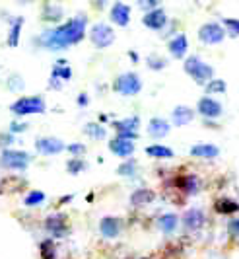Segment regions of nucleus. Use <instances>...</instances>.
Here are the masks:
<instances>
[{
    "instance_id": "nucleus-5",
    "label": "nucleus",
    "mask_w": 239,
    "mask_h": 259,
    "mask_svg": "<svg viewBox=\"0 0 239 259\" xmlns=\"http://www.w3.org/2000/svg\"><path fill=\"white\" fill-rule=\"evenodd\" d=\"M31 162V156L24 152V150H14V148H8V150H2L0 154V164L6 169H14V171H24L27 169Z\"/></svg>"
},
{
    "instance_id": "nucleus-35",
    "label": "nucleus",
    "mask_w": 239,
    "mask_h": 259,
    "mask_svg": "<svg viewBox=\"0 0 239 259\" xmlns=\"http://www.w3.org/2000/svg\"><path fill=\"white\" fill-rule=\"evenodd\" d=\"M222 26L226 29V33H229L231 37H237L239 35V20L237 18H224Z\"/></svg>"
},
{
    "instance_id": "nucleus-31",
    "label": "nucleus",
    "mask_w": 239,
    "mask_h": 259,
    "mask_svg": "<svg viewBox=\"0 0 239 259\" xmlns=\"http://www.w3.org/2000/svg\"><path fill=\"white\" fill-rule=\"evenodd\" d=\"M39 251H41V259H54L56 257V247H54V242L51 238H47V240H43L39 246Z\"/></svg>"
},
{
    "instance_id": "nucleus-36",
    "label": "nucleus",
    "mask_w": 239,
    "mask_h": 259,
    "mask_svg": "<svg viewBox=\"0 0 239 259\" xmlns=\"http://www.w3.org/2000/svg\"><path fill=\"white\" fill-rule=\"evenodd\" d=\"M167 66V61L163 59V57H159V55H150L148 57V68H152V70H161V68H165Z\"/></svg>"
},
{
    "instance_id": "nucleus-17",
    "label": "nucleus",
    "mask_w": 239,
    "mask_h": 259,
    "mask_svg": "<svg viewBox=\"0 0 239 259\" xmlns=\"http://www.w3.org/2000/svg\"><path fill=\"white\" fill-rule=\"evenodd\" d=\"M167 49H169L171 57H175V59H185L187 51H189V37H187L185 33H177L167 43Z\"/></svg>"
},
{
    "instance_id": "nucleus-15",
    "label": "nucleus",
    "mask_w": 239,
    "mask_h": 259,
    "mask_svg": "<svg viewBox=\"0 0 239 259\" xmlns=\"http://www.w3.org/2000/svg\"><path fill=\"white\" fill-rule=\"evenodd\" d=\"M109 150L115 156L123 158V160H129V158H133V154H134V143L133 141H125V139L115 137V139L109 141Z\"/></svg>"
},
{
    "instance_id": "nucleus-42",
    "label": "nucleus",
    "mask_w": 239,
    "mask_h": 259,
    "mask_svg": "<svg viewBox=\"0 0 239 259\" xmlns=\"http://www.w3.org/2000/svg\"><path fill=\"white\" fill-rule=\"evenodd\" d=\"M227 230H229V234H231V236H237V238H239V219L229 221V224H227Z\"/></svg>"
},
{
    "instance_id": "nucleus-30",
    "label": "nucleus",
    "mask_w": 239,
    "mask_h": 259,
    "mask_svg": "<svg viewBox=\"0 0 239 259\" xmlns=\"http://www.w3.org/2000/svg\"><path fill=\"white\" fill-rule=\"evenodd\" d=\"M43 203H45V193L39 191V189H31L26 195V199H24V205L26 207H39Z\"/></svg>"
},
{
    "instance_id": "nucleus-37",
    "label": "nucleus",
    "mask_w": 239,
    "mask_h": 259,
    "mask_svg": "<svg viewBox=\"0 0 239 259\" xmlns=\"http://www.w3.org/2000/svg\"><path fill=\"white\" fill-rule=\"evenodd\" d=\"M67 150L72 154V158H82V156L86 154V144H82V143H72V144H68L67 146Z\"/></svg>"
},
{
    "instance_id": "nucleus-3",
    "label": "nucleus",
    "mask_w": 239,
    "mask_h": 259,
    "mask_svg": "<svg viewBox=\"0 0 239 259\" xmlns=\"http://www.w3.org/2000/svg\"><path fill=\"white\" fill-rule=\"evenodd\" d=\"M10 111L18 117H26V115H41L47 111V104L41 96H24L20 100H16L10 105Z\"/></svg>"
},
{
    "instance_id": "nucleus-22",
    "label": "nucleus",
    "mask_w": 239,
    "mask_h": 259,
    "mask_svg": "<svg viewBox=\"0 0 239 259\" xmlns=\"http://www.w3.org/2000/svg\"><path fill=\"white\" fill-rule=\"evenodd\" d=\"M191 156H195V158H202V160H214V158H218L220 156V148L216 146V144H195L193 148H191Z\"/></svg>"
},
{
    "instance_id": "nucleus-32",
    "label": "nucleus",
    "mask_w": 239,
    "mask_h": 259,
    "mask_svg": "<svg viewBox=\"0 0 239 259\" xmlns=\"http://www.w3.org/2000/svg\"><path fill=\"white\" fill-rule=\"evenodd\" d=\"M86 168H88V164L84 162V158H70L67 162V169L70 176H78Z\"/></svg>"
},
{
    "instance_id": "nucleus-24",
    "label": "nucleus",
    "mask_w": 239,
    "mask_h": 259,
    "mask_svg": "<svg viewBox=\"0 0 239 259\" xmlns=\"http://www.w3.org/2000/svg\"><path fill=\"white\" fill-rule=\"evenodd\" d=\"M177 224H179V217L175 212H165L158 219V228L163 234H173Z\"/></svg>"
},
{
    "instance_id": "nucleus-21",
    "label": "nucleus",
    "mask_w": 239,
    "mask_h": 259,
    "mask_svg": "<svg viewBox=\"0 0 239 259\" xmlns=\"http://www.w3.org/2000/svg\"><path fill=\"white\" fill-rule=\"evenodd\" d=\"M156 199V191L150 187H138L133 195H131V203L134 207H146L150 203H154Z\"/></svg>"
},
{
    "instance_id": "nucleus-7",
    "label": "nucleus",
    "mask_w": 239,
    "mask_h": 259,
    "mask_svg": "<svg viewBox=\"0 0 239 259\" xmlns=\"http://www.w3.org/2000/svg\"><path fill=\"white\" fill-rule=\"evenodd\" d=\"M226 37V29L220 22H206L199 27V39L204 45H218Z\"/></svg>"
},
{
    "instance_id": "nucleus-23",
    "label": "nucleus",
    "mask_w": 239,
    "mask_h": 259,
    "mask_svg": "<svg viewBox=\"0 0 239 259\" xmlns=\"http://www.w3.org/2000/svg\"><path fill=\"white\" fill-rule=\"evenodd\" d=\"M63 16H65V10H63V6H58V4H53V2L45 4V6H43V12H41V18H43L45 22H51V24H56V22H61V20H63Z\"/></svg>"
},
{
    "instance_id": "nucleus-33",
    "label": "nucleus",
    "mask_w": 239,
    "mask_h": 259,
    "mask_svg": "<svg viewBox=\"0 0 239 259\" xmlns=\"http://www.w3.org/2000/svg\"><path fill=\"white\" fill-rule=\"evenodd\" d=\"M204 88H206V92H208V94H224V92H226V88H227V84L222 80V78H212V80H210V82H208Z\"/></svg>"
},
{
    "instance_id": "nucleus-19",
    "label": "nucleus",
    "mask_w": 239,
    "mask_h": 259,
    "mask_svg": "<svg viewBox=\"0 0 239 259\" xmlns=\"http://www.w3.org/2000/svg\"><path fill=\"white\" fill-rule=\"evenodd\" d=\"M99 232L103 238H109V240L117 238L121 234V221L117 217H103L99 222Z\"/></svg>"
},
{
    "instance_id": "nucleus-47",
    "label": "nucleus",
    "mask_w": 239,
    "mask_h": 259,
    "mask_svg": "<svg viewBox=\"0 0 239 259\" xmlns=\"http://www.w3.org/2000/svg\"><path fill=\"white\" fill-rule=\"evenodd\" d=\"M144 259H146V257H144Z\"/></svg>"
},
{
    "instance_id": "nucleus-28",
    "label": "nucleus",
    "mask_w": 239,
    "mask_h": 259,
    "mask_svg": "<svg viewBox=\"0 0 239 259\" xmlns=\"http://www.w3.org/2000/svg\"><path fill=\"white\" fill-rule=\"evenodd\" d=\"M22 26H24V18H16V20H12V26H10L8 37H6L8 47H18L20 35H22Z\"/></svg>"
},
{
    "instance_id": "nucleus-45",
    "label": "nucleus",
    "mask_w": 239,
    "mask_h": 259,
    "mask_svg": "<svg viewBox=\"0 0 239 259\" xmlns=\"http://www.w3.org/2000/svg\"><path fill=\"white\" fill-rule=\"evenodd\" d=\"M68 201H72V195H67V197H63V199H61V203H63V205H67Z\"/></svg>"
},
{
    "instance_id": "nucleus-4",
    "label": "nucleus",
    "mask_w": 239,
    "mask_h": 259,
    "mask_svg": "<svg viewBox=\"0 0 239 259\" xmlns=\"http://www.w3.org/2000/svg\"><path fill=\"white\" fill-rule=\"evenodd\" d=\"M88 35H90V41H92V45L95 49H107V47H111L115 43V31L105 22L93 24L90 27V31H88Z\"/></svg>"
},
{
    "instance_id": "nucleus-29",
    "label": "nucleus",
    "mask_w": 239,
    "mask_h": 259,
    "mask_svg": "<svg viewBox=\"0 0 239 259\" xmlns=\"http://www.w3.org/2000/svg\"><path fill=\"white\" fill-rule=\"evenodd\" d=\"M84 133L92 139V141H101V139H105L107 137V131L103 125H99V123H88L86 127H84Z\"/></svg>"
},
{
    "instance_id": "nucleus-9",
    "label": "nucleus",
    "mask_w": 239,
    "mask_h": 259,
    "mask_svg": "<svg viewBox=\"0 0 239 259\" xmlns=\"http://www.w3.org/2000/svg\"><path fill=\"white\" fill-rule=\"evenodd\" d=\"M45 230L51 234L53 238H65L68 234V221L67 214L63 212H54L45 219Z\"/></svg>"
},
{
    "instance_id": "nucleus-43",
    "label": "nucleus",
    "mask_w": 239,
    "mask_h": 259,
    "mask_svg": "<svg viewBox=\"0 0 239 259\" xmlns=\"http://www.w3.org/2000/svg\"><path fill=\"white\" fill-rule=\"evenodd\" d=\"M49 84H51V88H54V90H61V88H63V82H61V80H56V78H51V80H49Z\"/></svg>"
},
{
    "instance_id": "nucleus-12",
    "label": "nucleus",
    "mask_w": 239,
    "mask_h": 259,
    "mask_svg": "<svg viewBox=\"0 0 239 259\" xmlns=\"http://www.w3.org/2000/svg\"><path fill=\"white\" fill-rule=\"evenodd\" d=\"M204 222H206V214H204L202 208L193 207L185 210V214H183V226H185L187 230H191V232L200 230L204 226Z\"/></svg>"
},
{
    "instance_id": "nucleus-40",
    "label": "nucleus",
    "mask_w": 239,
    "mask_h": 259,
    "mask_svg": "<svg viewBox=\"0 0 239 259\" xmlns=\"http://www.w3.org/2000/svg\"><path fill=\"white\" fill-rule=\"evenodd\" d=\"M24 131H27V123H20V121H14L12 125H10V131L8 133H12V135H16V133H24Z\"/></svg>"
},
{
    "instance_id": "nucleus-14",
    "label": "nucleus",
    "mask_w": 239,
    "mask_h": 259,
    "mask_svg": "<svg viewBox=\"0 0 239 259\" xmlns=\"http://www.w3.org/2000/svg\"><path fill=\"white\" fill-rule=\"evenodd\" d=\"M142 24L148 27V29H154V31H159L163 29L165 24H167V14L163 8H156L152 12H146L144 18H142Z\"/></svg>"
},
{
    "instance_id": "nucleus-10",
    "label": "nucleus",
    "mask_w": 239,
    "mask_h": 259,
    "mask_svg": "<svg viewBox=\"0 0 239 259\" xmlns=\"http://www.w3.org/2000/svg\"><path fill=\"white\" fill-rule=\"evenodd\" d=\"M197 111H199L200 115L204 117V119H218V117L224 113V109H222V104L218 102V100H214L210 96H204V98H200L199 104H197Z\"/></svg>"
},
{
    "instance_id": "nucleus-18",
    "label": "nucleus",
    "mask_w": 239,
    "mask_h": 259,
    "mask_svg": "<svg viewBox=\"0 0 239 259\" xmlns=\"http://www.w3.org/2000/svg\"><path fill=\"white\" fill-rule=\"evenodd\" d=\"M195 119V111L189 107V105H177L171 111V123L177 125V127H185V125H191Z\"/></svg>"
},
{
    "instance_id": "nucleus-13",
    "label": "nucleus",
    "mask_w": 239,
    "mask_h": 259,
    "mask_svg": "<svg viewBox=\"0 0 239 259\" xmlns=\"http://www.w3.org/2000/svg\"><path fill=\"white\" fill-rule=\"evenodd\" d=\"M109 18L115 26L127 27L129 22H131V6L125 4V2H115L111 6V12H109Z\"/></svg>"
},
{
    "instance_id": "nucleus-16",
    "label": "nucleus",
    "mask_w": 239,
    "mask_h": 259,
    "mask_svg": "<svg viewBox=\"0 0 239 259\" xmlns=\"http://www.w3.org/2000/svg\"><path fill=\"white\" fill-rule=\"evenodd\" d=\"M169 129H171V125L163 117H152L150 123H148V135L152 139H163V137H167Z\"/></svg>"
},
{
    "instance_id": "nucleus-1",
    "label": "nucleus",
    "mask_w": 239,
    "mask_h": 259,
    "mask_svg": "<svg viewBox=\"0 0 239 259\" xmlns=\"http://www.w3.org/2000/svg\"><path fill=\"white\" fill-rule=\"evenodd\" d=\"M86 31H88V18L80 14V16L70 18L65 24H61V26L43 31L39 41L49 51H61V49H68L70 45L80 43L86 37Z\"/></svg>"
},
{
    "instance_id": "nucleus-44",
    "label": "nucleus",
    "mask_w": 239,
    "mask_h": 259,
    "mask_svg": "<svg viewBox=\"0 0 239 259\" xmlns=\"http://www.w3.org/2000/svg\"><path fill=\"white\" fill-rule=\"evenodd\" d=\"M78 105H80V107L88 105V96H86V94H80V96H78Z\"/></svg>"
},
{
    "instance_id": "nucleus-34",
    "label": "nucleus",
    "mask_w": 239,
    "mask_h": 259,
    "mask_svg": "<svg viewBox=\"0 0 239 259\" xmlns=\"http://www.w3.org/2000/svg\"><path fill=\"white\" fill-rule=\"evenodd\" d=\"M117 174H121V176H127V178L134 176V174H136V160H134V158L125 160L119 168H117Z\"/></svg>"
},
{
    "instance_id": "nucleus-38",
    "label": "nucleus",
    "mask_w": 239,
    "mask_h": 259,
    "mask_svg": "<svg viewBox=\"0 0 239 259\" xmlns=\"http://www.w3.org/2000/svg\"><path fill=\"white\" fill-rule=\"evenodd\" d=\"M8 88L12 92H22L24 90V80L18 76V74H14V76L8 78Z\"/></svg>"
},
{
    "instance_id": "nucleus-26",
    "label": "nucleus",
    "mask_w": 239,
    "mask_h": 259,
    "mask_svg": "<svg viewBox=\"0 0 239 259\" xmlns=\"http://www.w3.org/2000/svg\"><path fill=\"white\" fill-rule=\"evenodd\" d=\"M146 154L152 158H158V160H171L175 152L169 146H163V144H150V146H146Z\"/></svg>"
},
{
    "instance_id": "nucleus-6",
    "label": "nucleus",
    "mask_w": 239,
    "mask_h": 259,
    "mask_svg": "<svg viewBox=\"0 0 239 259\" xmlns=\"http://www.w3.org/2000/svg\"><path fill=\"white\" fill-rule=\"evenodd\" d=\"M113 88L121 96H136L138 92L142 90V80L136 72H123L115 78Z\"/></svg>"
},
{
    "instance_id": "nucleus-11",
    "label": "nucleus",
    "mask_w": 239,
    "mask_h": 259,
    "mask_svg": "<svg viewBox=\"0 0 239 259\" xmlns=\"http://www.w3.org/2000/svg\"><path fill=\"white\" fill-rule=\"evenodd\" d=\"M35 150L45 156H54L61 154L63 150H67V146L56 137H41V139L35 141Z\"/></svg>"
},
{
    "instance_id": "nucleus-2",
    "label": "nucleus",
    "mask_w": 239,
    "mask_h": 259,
    "mask_svg": "<svg viewBox=\"0 0 239 259\" xmlns=\"http://www.w3.org/2000/svg\"><path fill=\"white\" fill-rule=\"evenodd\" d=\"M183 68H185L187 74L195 80V84H199V86H206L214 78V68L208 63H204L197 55L187 57L185 63H183Z\"/></svg>"
},
{
    "instance_id": "nucleus-8",
    "label": "nucleus",
    "mask_w": 239,
    "mask_h": 259,
    "mask_svg": "<svg viewBox=\"0 0 239 259\" xmlns=\"http://www.w3.org/2000/svg\"><path fill=\"white\" fill-rule=\"evenodd\" d=\"M138 127H140V117L131 115L121 121H113V129L117 131V137L125 141H134L138 137Z\"/></svg>"
},
{
    "instance_id": "nucleus-25",
    "label": "nucleus",
    "mask_w": 239,
    "mask_h": 259,
    "mask_svg": "<svg viewBox=\"0 0 239 259\" xmlns=\"http://www.w3.org/2000/svg\"><path fill=\"white\" fill-rule=\"evenodd\" d=\"M51 78H56V80H61V82H68V80L72 78V68L68 66V61H65V59L56 61L53 66V70H51Z\"/></svg>"
},
{
    "instance_id": "nucleus-20",
    "label": "nucleus",
    "mask_w": 239,
    "mask_h": 259,
    "mask_svg": "<svg viewBox=\"0 0 239 259\" xmlns=\"http://www.w3.org/2000/svg\"><path fill=\"white\" fill-rule=\"evenodd\" d=\"M177 187L179 191H183L185 195H197L200 191V180L195 176V174H187V176H181L177 178Z\"/></svg>"
},
{
    "instance_id": "nucleus-46",
    "label": "nucleus",
    "mask_w": 239,
    "mask_h": 259,
    "mask_svg": "<svg viewBox=\"0 0 239 259\" xmlns=\"http://www.w3.org/2000/svg\"><path fill=\"white\" fill-rule=\"evenodd\" d=\"M129 57H131V59H133L134 63H138V55H136V53H134V51H131V53H129Z\"/></svg>"
},
{
    "instance_id": "nucleus-27",
    "label": "nucleus",
    "mask_w": 239,
    "mask_h": 259,
    "mask_svg": "<svg viewBox=\"0 0 239 259\" xmlns=\"http://www.w3.org/2000/svg\"><path fill=\"white\" fill-rule=\"evenodd\" d=\"M214 210L218 214H233V212H239V203L233 199H218L214 203Z\"/></svg>"
},
{
    "instance_id": "nucleus-39",
    "label": "nucleus",
    "mask_w": 239,
    "mask_h": 259,
    "mask_svg": "<svg viewBox=\"0 0 239 259\" xmlns=\"http://www.w3.org/2000/svg\"><path fill=\"white\" fill-rule=\"evenodd\" d=\"M14 141H16V137H14L12 133H0V146L4 150H8V146L14 144Z\"/></svg>"
},
{
    "instance_id": "nucleus-41",
    "label": "nucleus",
    "mask_w": 239,
    "mask_h": 259,
    "mask_svg": "<svg viewBox=\"0 0 239 259\" xmlns=\"http://www.w3.org/2000/svg\"><path fill=\"white\" fill-rule=\"evenodd\" d=\"M138 8H142V10H146V12H152V10L159 8V2H156V0H150V2H138Z\"/></svg>"
}]
</instances>
